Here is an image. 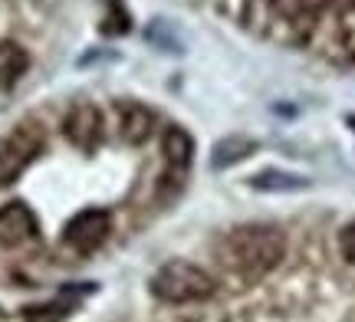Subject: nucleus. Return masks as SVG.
Listing matches in <instances>:
<instances>
[{
    "label": "nucleus",
    "mask_w": 355,
    "mask_h": 322,
    "mask_svg": "<svg viewBox=\"0 0 355 322\" xmlns=\"http://www.w3.org/2000/svg\"><path fill=\"white\" fill-rule=\"evenodd\" d=\"M217 253H220V263L237 276L260 280L270 270H277L279 260L286 257V237L279 227H270V224H247L230 231L220 240Z\"/></svg>",
    "instance_id": "f257e3e1"
},
{
    "label": "nucleus",
    "mask_w": 355,
    "mask_h": 322,
    "mask_svg": "<svg viewBox=\"0 0 355 322\" xmlns=\"http://www.w3.org/2000/svg\"><path fill=\"white\" fill-rule=\"evenodd\" d=\"M214 276L201 267H194L188 260H168L165 267H158L152 276V293L162 303L171 306H184V303H201V299L214 296Z\"/></svg>",
    "instance_id": "f03ea898"
},
{
    "label": "nucleus",
    "mask_w": 355,
    "mask_h": 322,
    "mask_svg": "<svg viewBox=\"0 0 355 322\" xmlns=\"http://www.w3.org/2000/svg\"><path fill=\"white\" fill-rule=\"evenodd\" d=\"M46 145V135L37 122H20L0 138V188H7L37 161Z\"/></svg>",
    "instance_id": "7ed1b4c3"
},
{
    "label": "nucleus",
    "mask_w": 355,
    "mask_h": 322,
    "mask_svg": "<svg viewBox=\"0 0 355 322\" xmlns=\"http://www.w3.org/2000/svg\"><path fill=\"white\" fill-rule=\"evenodd\" d=\"M109 233H112V214L102 207H89L63 227V244L76 253H92L109 240Z\"/></svg>",
    "instance_id": "20e7f679"
},
{
    "label": "nucleus",
    "mask_w": 355,
    "mask_h": 322,
    "mask_svg": "<svg viewBox=\"0 0 355 322\" xmlns=\"http://www.w3.org/2000/svg\"><path fill=\"white\" fill-rule=\"evenodd\" d=\"M102 129H105V125H102V112L96 109V105H89V102L73 105V109H69V116H66V122H63V135L76 145L79 152H92V148H99Z\"/></svg>",
    "instance_id": "39448f33"
},
{
    "label": "nucleus",
    "mask_w": 355,
    "mask_h": 322,
    "mask_svg": "<svg viewBox=\"0 0 355 322\" xmlns=\"http://www.w3.org/2000/svg\"><path fill=\"white\" fill-rule=\"evenodd\" d=\"M40 224H37V214L24 204V201H10V204L0 207V247H24L37 237Z\"/></svg>",
    "instance_id": "423d86ee"
},
{
    "label": "nucleus",
    "mask_w": 355,
    "mask_h": 322,
    "mask_svg": "<svg viewBox=\"0 0 355 322\" xmlns=\"http://www.w3.org/2000/svg\"><path fill=\"white\" fill-rule=\"evenodd\" d=\"M115 132L125 145H145L155 132V112L139 102L115 105Z\"/></svg>",
    "instance_id": "0eeeda50"
},
{
    "label": "nucleus",
    "mask_w": 355,
    "mask_h": 322,
    "mask_svg": "<svg viewBox=\"0 0 355 322\" xmlns=\"http://www.w3.org/2000/svg\"><path fill=\"white\" fill-rule=\"evenodd\" d=\"M162 155H165L168 178L175 175V181H181L188 175L191 155H194V142H191V135L181 129V125H171V129L165 132V138H162Z\"/></svg>",
    "instance_id": "6e6552de"
},
{
    "label": "nucleus",
    "mask_w": 355,
    "mask_h": 322,
    "mask_svg": "<svg viewBox=\"0 0 355 322\" xmlns=\"http://www.w3.org/2000/svg\"><path fill=\"white\" fill-rule=\"evenodd\" d=\"M26 69H30V53L20 43H13V39H3L0 43V89L17 86Z\"/></svg>",
    "instance_id": "1a4fd4ad"
},
{
    "label": "nucleus",
    "mask_w": 355,
    "mask_h": 322,
    "mask_svg": "<svg viewBox=\"0 0 355 322\" xmlns=\"http://www.w3.org/2000/svg\"><path fill=\"white\" fill-rule=\"evenodd\" d=\"M257 148L254 138H243V135H230V138H224V142H217L214 148V168H224V165H234V161H241V158H247L250 152Z\"/></svg>",
    "instance_id": "9d476101"
},
{
    "label": "nucleus",
    "mask_w": 355,
    "mask_h": 322,
    "mask_svg": "<svg viewBox=\"0 0 355 322\" xmlns=\"http://www.w3.org/2000/svg\"><path fill=\"white\" fill-rule=\"evenodd\" d=\"M254 188H260V191H300V188H306V178L286 175V171H263L254 178Z\"/></svg>",
    "instance_id": "9b49d317"
},
{
    "label": "nucleus",
    "mask_w": 355,
    "mask_h": 322,
    "mask_svg": "<svg viewBox=\"0 0 355 322\" xmlns=\"http://www.w3.org/2000/svg\"><path fill=\"white\" fill-rule=\"evenodd\" d=\"M339 250H343L345 263H352L355 267V220L352 224H345L343 233H339Z\"/></svg>",
    "instance_id": "f8f14e48"
}]
</instances>
